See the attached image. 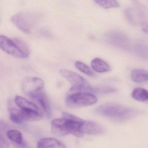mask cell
Masks as SVG:
<instances>
[{
  "label": "cell",
  "instance_id": "6da1fadb",
  "mask_svg": "<svg viewBox=\"0 0 148 148\" xmlns=\"http://www.w3.org/2000/svg\"><path fill=\"white\" fill-rule=\"evenodd\" d=\"M98 114L117 121H124L134 117L138 111L134 109L112 103H108L98 107Z\"/></svg>",
  "mask_w": 148,
  "mask_h": 148
},
{
  "label": "cell",
  "instance_id": "7a4b0ae2",
  "mask_svg": "<svg viewBox=\"0 0 148 148\" xmlns=\"http://www.w3.org/2000/svg\"><path fill=\"white\" fill-rule=\"evenodd\" d=\"M0 48L8 54L23 59L27 58L30 53L27 43L21 39H10L3 35H0Z\"/></svg>",
  "mask_w": 148,
  "mask_h": 148
},
{
  "label": "cell",
  "instance_id": "3957f363",
  "mask_svg": "<svg viewBox=\"0 0 148 148\" xmlns=\"http://www.w3.org/2000/svg\"><path fill=\"white\" fill-rule=\"evenodd\" d=\"M97 97L91 93L78 92L70 93L66 99V105L71 108L90 106L96 103Z\"/></svg>",
  "mask_w": 148,
  "mask_h": 148
},
{
  "label": "cell",
  "instance_id": "277c9868",
  "mask_svg": "<svg viewBox=\"0 0 148 148\" xmlns=\"http://www.w3.org/2000/svg\"><path fill=\"white\" fill-rule=\"evenodd\" d=\"M10 119L12 122L21 124L26 121H38L42 120L43 114L41 111H30L10 107L8 109Z\"/></svg>",
  "mask_w": 148,
  "mask_h": 148
},
{
  "label": "cell",
  "instance_id": "5b68a950",
  "mask_svg": "<svg viewBox=\"0 0 148 148\" xmlns=\"http://www.w3.org/2000/svg\"><path fill=\"white\" fill-rule=\"evenodd\" d=\"M39 16L36 14L21 13L16 14L11 17L13 24L21 31L28 34L37 22Z\"/></svg>",
  "mask_w": 148,
  "mask_h": 148
},
{
  "label": "cell",
  "instance_id": "8992f818",
  "mask_svg": "<svg viewBox=\"0 0 148 148\" xmlns=\"http://www.w3.org/2000/svg\"><path fill=\"white\" fill-rule=\"evenodd\" d=\"M64 127L69 134L77 137H82L84 135L82 131V126L84 120L69 113L63 114Z\"/></svg>",
  "mask_w": 148,
  "mask_h": 148
},
{
  "label": "cell",
  "instance_id": "52a82bcc",
  "mask_svg": "<svg viewBox=\"0 0 148 148\" xmlns=\"http://www.w3.org/2000/svg\"><path fill=\"white\" fill-rule=\"evenodd\" d=\"M60 73L70 83L71 88H82L91 86L86 79L76 73L66 69H62Z\"/></svg>",
  "mask_w": 148,
  "mask_h": 148
},
{
  "label": "cell",
  "instance_id": "ba28073f",
  "mask_svg": "<svg viewBox=\"0 0 148 148\" xmlns=\"http://www.w3.org/2000/svg\"><path fill=\"white\" fill-rule=\"evenodd\" d=\"M44 81L37 77H28L25 78L22 82L23 91L29 96L44 88Z\"/></svg>",
  "mask_w": 148,
  "mask_h": 148
},
{
  "label": "cell",
  "instance_id": "9c48e42d",
  "mask_svg": "<svg viewBox=\"0 0 148 148\" xmlns=\"http://www.w3.org/2000/svg\"><path fill=\"white\" fill-rule=\"evenodd\" d=\"M105 40L110 45L122 49H126L129 46L127 36L119 31H110L105 36Z\"/></svg>",
  "mask_w": 148,
  "mask_h": 148
},
{
  "label": "cell",
  "instance_id": "30bf717a",
  "mask_svg": "<svg viewBox=\"0 0 148 148\" xmlns=\"http://www.w3.org/2000/svg\"><path fill=\"white\" fill-rule=\"evenodd\" d=\"M29 97L39 103L48 119L52 118V111L50 102L44 90L37 91L30 95Z\"/></svg>",
  "mask_w": 148,
  "mask_h": 148
},
{
  "label": "cell",
  "instance_id": "8fae6325",
  "mask_svg": "<svg viewBox=\"0 0 148 148\" xmlns=\"http://www.w3.org/2000/svg\"><path fill=\"white\" fill-rule=\"evenodd\" d=\"M83 134L91 135H98L103 134L105 130L100 124L91 121H84L82 126Z\"/></svg>",
  "mask_w": 148,
  "mask_h": 148
},
{
  "label": "cell",
  "instance_id": "7c38bea8",
  "mask_svg": "<svg viewBox=\"0 0 148 148\" xmlns=\"http://www.w3.org/2000/svg\"><path fill=\"white\" fill-rule=\"evenodd\" d=\"M15 103L18 108L25 110L40 112L41 110L38 107L33 103L29 101L22 97L17 95L14 99Z\"/></svg>",
  "mask_w": 148,
  "mask_h": 148
},
{
  "label": "cell",
  "instance_id": "4fadbf2b",
  "mask_svg": "<svg viewBox=\"0 0 148 148\" xmlns=\"http://www.w3.org/2000/svg\"><path fill=\"white\" fill-rule=\"evenodd\" d=\"M37 148H66L61 142L53 138L40 139L37 144Z\"/></svg>",
  "mask_w": 148,
  "mask_h": 148
},
{
  "label": "cell",
  "instance_id": "5bb4252c",
  "mask_svg": "<svg viewBox=\"0 0 148 148\" xmlns=\"http://www.w3.org/2000/svg\"><path fill=\"white\" fill-rule=\"evenodd\" d=\"M92 68L98 73H105L111 70V67L108 64L100 58H96L91 62Z\"/></svg>",
  "mask_w": 148,
  "mask_h": 148
},
{
  "label": "cell",
  "instance_id": "9a60e30c",
  "mask_svg": "<svg viewBox=\"0 0 148 148\" xmlns=\"http://www.w3.org/2000/svg\"><path fill=\"white\" fill-rule=\"evenodd\" d=\"M51 129L53 133L57 135L64 136L69 134L64 127L63 118L53 120L51 123Z\"/></svg>",
  "mask_w": 148,
  "mask_h": 148
},
{
  "label": "cell",
  "instance_id": "2e32d148",
  "mask_svg": "<svg viewBox=\"0 0 148 148\" xmlns=\"http://www.w3.org/2000/svg\"><path fill=\"white\" fill-rule=\"evenodd\" d=\"M131 78L137 83L148 82V71L141 69H135L131 73Z\"/></svg>",
  "mask_w": 148,
  "mask_h": 148
},
{
  "label": "cell",
  "instance_id": "e0dca14e",
  "mask_svg": "<svg viewBox=\"0 0 148 148\" xmlns=\"http://www.w3.org/2000/svg\"><path fill=\"white\" fill-rule=\"evenodd\" d=\"M6 136L13 143L14 145H22L24 143L22 135L19 130H9L6 133Z\"/></svg>",
  "mask_w": 148,
  "mask_h": 148
},
{
  "label": "cell",
  "instance_id": "ac0fdd59",
  "mask_svg": "<svg viewBox=\"0 0 148 148\" xmlns=\"http://www.w3.org/2000/svg\"><path fill=\"white\" fill-rule=\"evenodd\" d=\"M132 97L139 101L148 102V90L143 88H136L132 92Z\"/></svg>",
  "mask_w": 148,
  "mask_h": 148
},
{
  "label": "cell",
  "instance_id": "d6986e66",
  "mask_svg": "<svg viewBox=\"0 0 148 148\" xmlns=\"http://www.w3.org/2000/svg\"><path fill=\"white\" fill-rule=\"evenodd\" d=\"M99 6L105 9L116 8L120 7L117 0H94Z\"/></svg>",
  "mask_w": 148,
  "mask_h": 148
},
{
  "label": "cell",
  "instance_id": "ffe728a7",
  "mask_svg": "<svg viewBox=\"0 0 148 148\" xmlns=\"http://www.w3.org/2000/svg\"><path fill=\"white\" fill-rule=\"evenodd\" d=\"M75 66L77 69L83 73L90 77L95 76V74L94 73V72L91 70L89 67L88 66L84 63L77 61L75 62Z\"/></svg>",
  "mask_w": 148,
  "mask_h": 148
},
{
  "label": "cell",
  "instance_id": "44dd1931",
  "mask_svg": "<svg viewBox=\"0 0 148 148\" xmlns=\"http://www.w3.org/2000/svg\"><path fill=\"white\" fill-rule=\"evenodd\" d=\"M10 126L3 120H0V137L5 138L6 133L9 130Z\"/></svg>",
  "mask_w": 148,
  "mask_h": 148
},
{
  "label": "cell",
  "instance_id": "7402d4cb",
  "mask_svg": "<svg viewBox=\"0 0 148 148\" xmlns=\"http://www.w3.org/2000/svg\"><path fill=\"white\" fill-rule=\"evenodd\" d=\"M9 143L5 138L0 137V148H9Z\"/></svg>",
  "mask_w": 148,
  "mask_h": 148
},
{
  "label": "cell",
  "instance_id": "603a6c76",
  "mask_svg": "<svg viewBox=\"0 0 148 148\" xmlns=\"http://www.w3.org/2000/svg\"><path fill=\"white\" fill-rule=\"evenodd\" d=\"M143 30L146 33H148V23H143L142 25Z\"/></svg>",
  "mask_w": 148,
  "mask_h": 148
},
{
  "label": "cell",
  "instance_id": "cb8c5ba5",
  "mask_svg": "<svg viewBox=\"0 0 148 148\" xmlns=\"http://www.w3.org/2000/svg\"><path fill=\"white\" fill-rule=\"evenodd\" d=\"M14 146L16 148H29L25 143L22 145H14Z\"/></svg>",
  "mask_w": 148,
  "mask_h": 148
}]
</instances>
